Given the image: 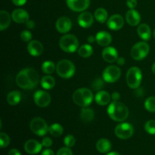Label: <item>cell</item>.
Masks as SVG:
<instances>
[{
    "mask_svg": "<svg viewBox=\"0 0 155 155\" xmlns=\"http://www.w3.org/2000/svg\"><path fill=\"white\" fill-rule=\"evenodd\" d=\"M107 114L113 120L122 122L128 117L129 110L124 104L114 101L107 107Z\"/></svg>",
    "mask_w": 155,
    "mask_h": 155,
    "instance_id": "6da1fadb",
    "label": "cell"
},
{
    "mask_svg": "<svg viewBox=\"0 0 155 155\" xmlns=\"http://www.w3.org/2000/svg\"><path fill=\"white\" fill-rule=\"evenodd\" d=\"M93 100V95L90 89L81 88L77 89L73 94V101L76 104L82 107H88Z\"/></svg>",
    "mask_w": 155,
    "mask_h": 155,
    "instance_id": "7a4b0ae2",
    "label": "cell"
},
{
    "mask_svg": "<svg viewBox=\"0 0 155 155\" xmlns=\"http://www.w3.org/2000/svg\"><path fill=\"white\" fill-rule=\"evenodd\" d=\"M59 46L65 52L72 53L78 48L79 41L74 35H64L59 41Z\"/></svg>",
    "mask_w": 155,
    "mask_h": 155,
    "instance_id": "3957f363",
    "label": "cell"
},
{
    "mask_svg": "<svg viewBox=\"0 0 155 155\" xmlns=\"http://www.w3.org/2000/svg\"><path fill=\"white\" fill-rule=\"evenodd\" d=\"M56 71L58 76L64 79H69L74 75L76 68L73 62L71 61L64 60L60 61L56 65Z\"/></svg>",
    "mask_w": 155,
    "mask_h": 155,
    "instance_id": "277c9868",
    "label": "cell"
},
{
    "mask_svg": "<svg viewBox=\"0 0 155 155\" xmlns=\"http://www.w3.org/2000/svg\"><path fill=\"white\" fill-rule=\"evenodd\" d=\"M142 80V74L141 70L137 67L130 68L127 73V83L131 89H137L139 87Z\"/></svg>",
    "mask_w": 155,
    "mask_h": 155,
    "instance_id": "5b68a950",
    "label": "cell"
},
{
    "mask_svg": "<svg viewBox=\"0 0 155 155\" xmlns=\"http://www.w3.org/2000/svg\"><path fill=\"white\" fill-rule=\"evenodd\" d=\"M30 128L34 134L42 136L47 134L49 127H48L45 120L41 117H35L30 122Z\"/></svg>",
    "mask_w": 155,
    "mask_h": 155,
    "instance_id": "8992f818",
    "label": "cell"
},
{
    "mask_svg": "<svg viewBox=\"0 0 155 155\" xmlns=\"http://www.w3.org/2000/svg\"><path fill=\"white\" fill-rule=\"evenodd\" d=\"M150 47L145 42H140L136 43L131 49V56L134 60L140 61L145 58L148 54Z\"/></svg>",
    "mask_w": 155,
    "mask_h": 155,
    "instance_id": "52a82bcc",
    "label": "cell"
},
{
    "mask_svg": "<svg viewBox=\"0 0 155 155\" xmlns=\"http://www.w3.org/2000/svg\"><path fill=\"white\" fill-rule=\"evenodd\" d=\"M121 76L120 69L117 66L115 65H110L107 67L104 70L102 74V77L104 81L107 83H112L117 81Z\"/></svg>",
    "mask_w": 155,
    "mask_h": 155,
    "instance_id": "ba28073f",
    "label": "cell"
},
{
    "mask_svg": "<svg viewBox=\"0 0 155 155\" xmlns=\"http://www.w3.org/2000/svg\"><path fill=\"white\" fill-rule=\"evenodd\" d=\"M115 135L119 139H130L134 133V129L133 126L128 123H123V124H118L115 128Z\"/></svg>",
    "mask_w": 155,
    "mask_h": 155,
    "instance_id": "9c48e42d",
    "label": "cell"
},
{
    "mask_svg": "<svg viewBox=\"0 0 155 155\" xmlns=\"http://www.w3.org/2000/svg\"><path fill=\"white\" fill-rule=\"evenodd\" d=\"M16 83L19 87L24 89H34L31 83L30 77L27 72V70L23 69L20 71L16 77Z\"/></svg>",
    "mask_w": 155,
    "mask_h": 155,
    "instance_id": "30bf717a",
    "label": "cell"
},
{
    "mask_svg": "<svg viewBox=\"0 0 155 155\" xmlns=\"http://www.w3.org/2000/svg\"><path fill=\"white\" fill-rule=\"evenodd\" d=\"M34 102L40 107H45L51 102V96L45 91L39 90L34 94Z\"/></svg>",
    "mask_w": 155,
    "mask_h": 155,
    "instance_id": "8fae6325",
    "label": "cell"
},
{
    "mask_svg": "<svg viewBox=\"0 0 155 155\" xmlns=\"http://www.w3.org/2000/svg\"><path fill=\"white\" fill-rule=\"evenodd\" d=\"M90 0H67V5L74 12H83L89 8Z\"/></svg>",
    "mask_w": 155,
    "mask_h": 155,
    "instance_id": "7c38bea8",
    "label": "cell"
},
{
    "mask_svg": "<svg viewBox=\"0 0 155 155\" xmlns=\"http://www.w3.org/2000/svg\"><path fill=\"white\" fill-rule=\"evenodd\" d=\"M124 20L120 15H113L107 20V25L110 30H119L124 27Z\"/></svg>",
    "mask_w": 155,
    "mask_h": 155,
    "instance_id": "4fadbf2b",
    "label": "cell"
},
{
    "mask_svg": "<svg viewBox=\"0 0 155 155\" xmlns=\"http://www.w3.org/2000/svg\"><path fill=\"white\" fill-rule=\"evenodd\" d=\"M56 29L61 33H66L72 27V22L71 19L67 17H61L56 22Z\"/></svg>",
    "mask_w": 155,
    "mask_h": 155,
    "instance_id": "5bb4252c",
    "label": "cell"
},
{
    "mask_svg": "<svg viewBox=\"0 0 155 155\" xmlns=\"http://www.w3.org/2000/svg\"><path fill=\"white\" fill-rule=\"evenodd\" d=\"M42 143L34 139H30L24 144V150L29 154H36L40 152L42 150Z\"/></svg>",
    "mask_w": 155,
    "mask_h": 155,
    "instance_id": "9a60e30c",
    "label": "cell"
},
{
    "mask_svg": "<svg viewBox=\"0 0 155 155\" xmlns=\"http://www.w3.org/2000/svg\"><path fill=\"white\" fill-rule=\"evenodd\" d=\"M12 18L15 22L18 24H24L29 21V14L24 9L18 8L13 11L12 14Z\"/></svg>",
    "mask_w": 155,
    "mask_h": 155,
    "instance_id": "2e32d148",
    "label": "cell"
},
{
    "mask_svg": "<svg viewBox=\"0 0 155 155\" xmlns=\"http://www.w3.org/2000/svg\"><path fill=\"white\" fill-rule=\"evenodd\" d=\"M101 55H102L103 59L105 61L109 62V63H113V62L117 61L118 58L117 51L114 47H105L103 49Z\"/></svg>",
    "mask_w": 155,
    "mask_h": 155,
    "instance_id": "e0dca14e",
    "label": "cell"
},
{
    "mask_svg": "<svg viewBox=\"0 0 155 155\" xmlns=\"http://www.w3.org/2000/svg\"><path fill=\"white\" fill-rule=\"evenodd\" d=\"M27 50L33 56H39L43 52V45L37 40L30 41L27 45Z\"/></svg>",
    "mask_w": 155,
    "mask_h": 155,
    "instance_id": "ac0fdd59",
    "label": "cell"
},
{
    "mask_svg": "<svg viewBox=\"0 0 155 155\" xmlns=\"http://www.w3.org/2000/svg\"><path fill=\"white\" fill-rule=\"evenodd\" d=\"M94 18L92 14L89 12H83L79 15L78 23L82 27L88 28L93 24Z\"/></svg>",
    "mask_w": 155,
    "mask_h": 155,
    "instance_id": "d6986e66",
    "label": "cell"
},
{
    "mask_svg": "<svg viewBox=\"0 0 155 155\" xmlns=\"http://www.w3.org/2000/svg\"><path fill=\"white\" fill-rule=\"evenodd\" d=\"M126 21L130 25L136 26L140 23L141 16L135 9H130L126 14Z\"/></svg>",
    "mask_w": 155,
    "mask_h": 155,
    "instance_id": "ffe728a7",
    "label": "cell"
},
{
    "mask_svg": "<svg viewBox=\"0 0 155 155\" xmlns=\"http://www.w3.org/2000/svg\"><path fill=\"white\" fill-rule=\"evenodd\" d=\"M97 43L101 46H107L111 42L112 37L109 33L106 31L98 32L95 36Z\"/></svg>",
    "mask_w": 155,
    "mask_h": 155,
    "instance_id": "44dd1931",
    "label": "cell"
},
{
    "mask_svg": "<svg viewBox=\"0 0 155 155\" xmlns=\"http://www.w3.org/2000/svg\"><path fill=\"white\" fill-rule=\"evenodd\" d=\"M95 100L98 105L104 106L109 104L110 101V95L106 91H98L95 97Z\"/></svg>",
    "mask_w": 155,
    "mask_h": 155,
    "instance_id": "7402d4cb",
    "label": "cell"
},
{
    "mask_svg": "<svg viewBox=\"0 0 155 155\" xmlns=\"http://www.w3.org/2000/svg\"><path fill=\"white\" fill-rule=\"evenodd\" d=\"M137 33L139 37L145 41L149 40L151 38V29L148 24H142L139 26L137 29Z\"/></svg>",
    "mask_w": 155,
    "mask_h": 155,
    "instance_id": "603a6c76",
    "label": "cell"
},
{
    "mask_svg": "<svg viewBox=\"0 0 155 155\" xmlns=\"http://www.w3.org/2000/svg\"><path fill=\"white\" fill-rule=\"evenodd\" d=\"M96 149L100 153L105 154L109 152L111 149V143L107 139H101L97 142Z\"/></svg>",
    "mask_w": 155,
    "mask_h": 155,
    "instance_id": "cb8c5ba5",
    "label": "cell"
},
{
    "mask_svg": "<svg viewBox=\"0 0 155 155\" xmlns=\"http://www.w3.org/2000/svg\"><path fill=\"white\" fill-rule=\"evenodd\" d=\"M11 24V16L8 12L2 10L0 12V30H5Z\"/></svg>",
    "mask_w": 155,
    "mask_h": 155,
    "instance_id": "d4e9b609",
    "label": "cell"
},
{
    "mask_svg": "<svg viewBox=\"0 0 155 155\" xmlns=\"http://www.w3.org/2000/svg\"><path fill=\"white\" fill-rule=\"evenodd\" d=\"M94 117H95V113L92 109L89 108L87 107H83V109L81 110V113H80V118L83 122H91L93 120Z\"/></svg>",
    "mask_w": 155,
    "mask_h": 155,
    "instance_id": "484cf974",
    "label": "cell"
},
{
    "mask_svg": "<svg viewBox=\"0 0 155 155\" xmlns=\"http://www.w3.org/2000/svg\"><path fill=\"white\" fill-rule=\"evenodd\" d=\"M21 100V94L18 91H12L7 95V101L11 105H16Z\"/></svg>",
    "mask_w": 155,
    "mask_h": 155,
    "instance_id": "4316f807",
    "label": "cell"
},
{
    "mask_svg": "<svg viewBox=\"0 0 155 155\" xmlns=\"http://www.w3.org/2000/svg\"><path fill=\"white\" fill-rule=\"evenodd\" d=\"M54 85H55V80L51 76H45L41 80V86L45 89H51Z\"/></svg>",
    "mask_w": 155,
    "mask_h": 155,
    "instance_id": "83f0119b",
    "label": "cell"
},
{
    "mask_svg": "<svg viewBox=\"0 0 155 155\" xmlns=\"http://www.w3.org/2000/svg\"><path fill=\"white\" fill-rule=\"evenodd\" d=\"M107 16H108L107 12L103 8H99L96 9L95 12V15H94L95 19L99 23H101V24H103V23L107 21Z\"/></svg>",
    "mask_w": 155,
    "mask_h": 155,
    "instance_id": "f1b7e54d",
    "label": "cell"
},
{
    "mask_svg": "<svg viewBox=\"0 0 155 155\" xmlns=\"http://www.w3.org/2000/svg\"><path fill=\"white\" fill-rule=\"evenodd\" d=\"M93 53V49L92 47L89 44H85L83 45L80 48L78 49V54L79 55L81 56L83 58H89Z\"/></svg>",
    "mask_w": 155,
    "mask_h": 155,
    "instance_id": "f546056e",
    "label": "cell"
},
{
    "mask_svg": "<svg viewBox=\"0 0 155 155\" xmlns=\"http://www.w3.org/2000/svg\"><path fill=\"white\" fill-rule=\"evenodd\" d=\"M48 132L54 137H59V136H61L63 134L64 129L62 126L60 125V124H53L49 127Z\"/></svg>",
    "mask_w": 155,
    "mask_h": 155,
    "instance_id": "4dcf8cb0",
    "label": "cell"
},
{
    "mask_svg": "<svg viewBox=\"0 0 155 155\" xmlns=\"http://www.w3.org/2000/svg\"><path fill=\"white\" fill-rule=\"evenodd\" d=\"M56 70V66L52 61H45L42 65V72L46 74H51L54 73V71Z\"/></svg>",
    "mask_w": 155,
    "mask_h": 155,
    "instance_id": "1f68e13d",
    "label": "cell"
},
{
    "mask_svg": "<svg viewBox=\"0 0 155 155\" xmlns=\"http://www.w3.org/2000/svg\"><path fill=\"white\" fill-rule=\"evenodd\" d=\"M145 107L148 111L155 112V97L151 96L147 98L145 102Z\"/></svg>",
    "mask_w": 155,
    "mask_h": 155,
    "instance_id": "d6a6232c",
    "label": "cell"
},
{
    "mask_svg": "<svg viewBox=\"0 0 155 155\" xmlns=\"http://www.w3.org/2000/svg\"><path fill=\"white\" fill-rule=\"evenodd\" d=\"M145 130L149 134L155 135V120L147 121L145 125Z\"/></svg>",
    "mask_w": 155,
    "mask_h": 155,
    "instance_id": "836d02e7",
    "label": "cell"
},
{
    "mask_svg": "<svg viewBox=\"0 0 155 155\" xmlns=\"http://www.w3.org/2000/svg\"><path fill=\"white\" fill-rule=\"evenodd\" d=\"M10 144V138L6 133H0V145L2 148H5L8 146Z\"/></svg>",
    "mask_w": 155,
    "mask_h": 155,
    "instance_id": "e575fe53",
    "label": "cell"
},
{
    "mask_svg": "<svg viewBox=\"0 0 155 155\" xmlns=\"http://www.w3.org/2000/svg\"><path fill=\"white\" fill-rule=\"evenodd\" d=\"M64 143L66 147L71 148V147H73L75 145L76 139L74 136H73L72 135H68V136H65L64 139Z\"/></svg>",
    "mask_w": 155,
    "mask_h": 155,
    "instance_id": "d590c367",
    "label": "cell"
},
{
    "mask_svg": "<svg viewBox=\"0 0 155 155\" xmlns=\"http://www.w3.org/2000/svg\"><path fill=\"white\" fill-rule=\"evenodd\" d=\"M104 81L103 80L100 78H97L92 82V86L95 90H100L101 89H102L104 87Z\"/></svg>",
    "mask_w": 155,
    "mask_h": 155,
    "instance_id": "8d00e7d4",
    "label": "cell"
},
{
    "mask_svg": "<svg viewBox=\"0 0 155 155\" xmlns=\"http://www.w3.org/2000/svg\"><path fill=\"white\" fill-rule=\"evenodd\" d=\"M21 39L24 42H29L32 39V33L29 30H24L21 33Z\"/></svg>",
    "mask_w": 155,
    "mask_h": 155,
    "instance_id": "74e56055",
    "label": "cell"
},
{
    "mask_svg": "<svg viewBox=\"0 0 155 155\" xmlns=\"http://www.w3.org/2000/svg\"><path fill=\"white\" fill-rule=\"evenodd\" d=\"M56 155H73V152L70 148L68 147H64V148H61L58 151Z\"/></svg>",
    "mask_w": 155,
    "mask_h": 155,
    "instance_id": "f35d334b",
    "label": "cell"
},
{
    "mask_svg": "<svg viewBox=\"0 0 155 155\" xmlns=\"http://www.w3.org/2000/svg\"><path fill=\"white\" fill-rule=\"evenodd\" d=\"M42 146L45 147V148H48V147L52 145V140L48 137L44 138L42 140Z\"/></svg>",
    "mask_w": 155,
    "mask_h": 155,
    "instance_id": "ab89813d",
    "label": "cell"
},
{
    "mask_svg": "<svg viewBox=\"0 0 155 155\" xmlns=\"http://www.w3.org/2000/svg\"><path fill=\"white\" fill-rule=\"evenodd\" d=\"M137 0H127V5L130 9H134L137 6Z\"/></svg>",
    "mask_w": 155,
    "mask_h": 155,
    "instance_id": "60d3db41",
    "label": "cell"
},
{
    "mask_svg": "<svg viewBox=\"0 0 155 155\" xmlns=\"http://www.w3.org/2000/svg\"><path fill=\"white\" fill-rule=\"evenodd\" d=\"M12 2L17 6H21L24 5L26 2H27V0H12Z\"/></svg>",
    "mask_w": 155,
    "mask_h": 155,
    "instance_id": "b9f144b4",
    "label": "cell"
},
{
    "mask_svg": "<svg viewBox=\"0 0 155 155\" xmlns=\"http://www.w3.org/2000/svg\"><path fill=\"white\" fill-rule=\"evenodd\" d=\"M111 98L113 99V101H118L120 100V93L119 92H113V94L111 95Z\"/></svg>",
    "mask_w": 155,
    "mask_h": 155,
    "instance_id": "7bdbcfd3",
    "label": "cell"
},
{
    "mask_svg": "<svg viewBox=\"0 0 155 155\" xmlns=\"http://www.w3.org/2000/svg\"><path fill=\"white\" fill-rule=\"evenodd\" d=\"M26 24H27V27L28 29H33L35 27V23L33 21H31V20H29L28 21H27V23H26Z\"/></svg>",
    "mask_w": 155,
    "mask_h": 155,
    "instance_id": "ee69618b",
    "label": "cell"
},
{
    "mask_svg": "<svg viewBox=\"0 0 155 155\" xmlns=\"http://www.w3.org/2000/svg\"><path fill=\"white\" fill-rule=\"evenodd\" d=\"M42 155H54V151L51 149H45L44 151H42Z\"/></svg>",
    "mask_w": 155,
    "mask_h": 155,
    "instance_id": "f6af8a7d",
    "label": "cell"
},
{
    "mask_svg": "<svg viewBox=\"0 0 155 155\" xmlns=\"http://www.w3.org/2000/svg\"><path fill=\"white\" fill-rule=\"evenodd\" d=\"M8 155H21V152H20L17 149H11L10 151H8Z\"/></svg>",
    "mask_w": 155,
    "mask_h": 155,
    "instance_id": "bcb514c9",
    "label": "cell"
},
{
    "mask_svg": "<svg viewBox=\"0 0 155 155\" xmlns=\"http://www.w3.org/2000/svg\"><path fill=\"white\" fill-rule=\"evenodd\" d=\"M117 63L118 65H120V66H123V65L125 64V58L123 57L118 58L117 60Z\"/></svg>",
    "mask_w": 155,
    "mask_h": 155,
    "instance_id": "7dc6e473",
    "label": "cell"
},
{
    "mask_svg": "<svg viewBox=\"0 0 155 155\" xmlns=\"http://www.w3.org/2000/svg\"><path fill=\"white\" fill-rule=\"evenodd\" d=\"M87 41L89 42V43H92V42H94L95 41H96V40H95V38L94 37V36H89V37H88Z\"/></svg>",
    "mask_w": 155,
    "mask_h": 155,
    "instance_id": "c3c4849f",
    "label": "cell"
},
{
    "mask_svg": "<svg viewBox=\"0 0 155 155\" xmlns=\"http://www.w3.org/2000/svg\"><path fill=\"white\" fill-rule=\"evenodd\" d=\"M107 155H120V154H118L117 152H114H114L108 153Z\"/></svg>",
    "mask_w": 155,
    "mask_h": 155,
    "instance_id": "681fc988",
    "label": "cell"
},
{
    "mask_svg": "<svg viewBox=\"0 0 155 155\" xmlns=\"http://www.w3.org/2000/svg\"><path fill=\"white\" fill-rule=\"evenodd\" d=\"M152 72L155 74V63H154V64L152 65Z\"/></svg>",
    "mask_w": 155,
    "mask_h": 155,
    "instance_id": "f907efd6",
    "label": "cell"
},
{
    "mask_svg": "<svg viewBox=\"0 0 155 155\" xmlns=\"http://www.w3.org/2000/svg\"><path fill=\"white\" fill-rule=\"evenodd\" d=\"M153 36H154V39H155V29H154V33H153Z\"/></svg>",
    "mask_w": 155,
    "mask_h": 155,
    "instance_id": "816d5d0a",
    "label": "cell"
}]
</instances>
